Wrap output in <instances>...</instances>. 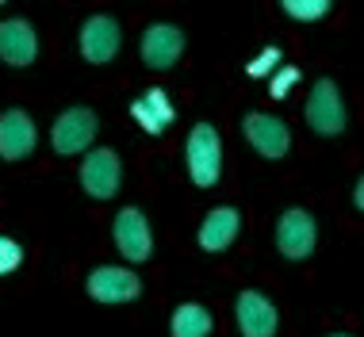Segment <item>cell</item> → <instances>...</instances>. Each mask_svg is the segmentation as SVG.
<instances>
[{
	"mask_svg": "<svg viewBox=\"0 0 364 337\" xmlns=\"http://www.w3.org/2000/svg\"><path fill=\"white\" fill-rule=\"evenodd\" d=\"M318 245V223H314L311 211L303 207H288V211L277 219V250L284 261H307Z\"/></svg>",
	"mask_w": 364,
	"mask_h": 337,
	"instance_id": "52a82bcc",
	"label": "cell"
},
{
	"mask_svg": "<svg viewBox=\"0 0 364 337\" xmlns=\"http://www.w3.org/2000/svg\"><path fill=\"white\" fill-rule=\"evenodd\" d=\"M303 81V73H299V65H280L277 73L269 77V96L272 100H288L291 96V88Z\"/></svg>",
	"mask_w": 364,
	"mask_h": 337,
	"instance_id": "ac0fdd59",
	"label": "cell"
},
{
	"mask_svg": "<svg viewBox=\"0 0 364 337\" xmlns=\"http://www.w3.org/2000/svg\"><path fill=\"white\" fill-rule=\"evenodd\" d=\"M35 58H38V31L31 19H23V16L0 19V62L27 69V65H35Z\"/></svg>",
	"mask_w": 364,
	"mask_h": 337,
	"instance_id": "7c38bea8",
	"label": "cell"
},
{
	"mask_svg": "<svg viewBox=\"0 0 364 337\" xmlns=\"http://www.w3.org/2000/svg\"><path fill=\"white\" fill-rule=\"evenodd\" d=\"M215 319L203 303H181L169 314V333L173 337H211Z\"/></svg>",
	"mask_w": 364,
	"mask_h": 337,
	"instance_id": "2e32d148",
	"label": "cell"
},
{
	"mask_svg": "<svg viewBox=\"0 0 364 337\" xmlns=\"http://www.w3.org/2000/svg\"><path fill=\"white\" fill-rule=\"evenodd\" d=\"M38 146V127L23 107H8L0 112V157L4 161H23Z\"/></svg>",
	"mask_w": 364,
	"mask_h": 337,
	"instance_id": "4fadbf2b",
	"label": "cell"
},
{
	"mask_svg": "<svg viewBox=\"0 0 364 337\" xmlns=\"http://www.w3.org/2000/svg\"><path fill=\"white\" fill-rule=\"evenodd\" d=\"M77 46H81V58L88 65H107L115 62V54H119L123 46V27L115 16L107 12H96L88 16L81 23V35H77Z\"/></svg>",
	"mask_w": 364,
	"mask_h": 337,
	"instance_id": "ba28073f",
	"label": "cell"
},
{
	"mask_svg": "<svg viewBox=\"0 0 364 337\" xmlns=\"http://www.w3.org/2000/svg\"><path fill=\"white\" fill-rule=\"evenodd\" d=\"M330 337H349V333H330Z\"/></svg>",
	"mask_w": 364,
	"mask_h": 337,
	"instance_id": "7402d4cb",
	"label": "cell"
},
{
	"mask_svg": "<svg viewBox=\"0 0 364 337\" xmlns=\"http://www.w3.org/2000/svg\"><path fill=\"white\" fill-rule=\"evenodd\" d=\"M238 230H242V215L238 207H211L200 223V250L203 253H223L238 242Z\"/></svg>",
	"mask_w": 364,
	"mask_h": 337,
	"instance_id": "9a60e30c",
	"label": "cell"
},
{
	"mask_svg": "<svg viewBox=\"0 0 364 337\" xmlns=\"http://www.w3.org/2000/svg\"><path fill=\"white\" fill-rule=\"evenodd\" d=\"M77 176H81V188H85L88 200H96V203L115 200L123 188V161L112 146H92L85 154L81 168H77Z\"/></svg>",
	"mask_w": 364,
	"mask_h": 337,
	"instance_id": "277c9868",
	"label": "cell"
},
{
	"mask_svg": "<svg viewBox=\"0 0 364 337\" xmlns=\"http://www.w3.org/2000/svg\"><path fill=\"white\" fill-rule=\"evenodd\" d=\"M85 291L92 303H104V306H119V303H134L142 295V280L134 269L127 264H100L85 276Z\"/></svg>",
	"mask_w": 364,
	"mask_h": 337,
	"instance_id": "5b68a950",
	"label": "cell"
},
{
	"mask_svg": "<svg viewBox=\"0 0 364 337\" xmlns=\"http://www.w3.org/2000/svg\"><path fill=\"white\" fill-rule=\"evenodd\" d=\"M19 264H23V245L16 237L0 234V276H12Z\"/></svg>",
	"mask_w": 364,
	"mask_h": 337,
	"instance_id": "ffe728a7",
	"label": "cell"
},
{
	"mask_svg": "<svg viewBox=\"0 0 364 337\" xmlns=\"http://www.w3.org/2000/svg\"><path fill=\"white\" fill-rule=\"evenodd\" d=\"M184 165H188V181L196 188H215L223 176V138L219 127L196 123L184 142Z\"/></svg>",
	"mask_w": 364,
	"mask_h": 337,
	"instance_id": "7a4b0ae2",
	"label": "cell"
},
{
	"mask_svg": "<svg viewBox=\"0 0 364 337\" xmlns=\"http://www.w3.org/2000/svg\"><path fill=\"white\" fill-rule=\"evenodd\" d=\"M242 134L264 161H280V157H288V150H291V127L284 123L280 115L250 112L242 119Z\"/></svg>",
	"mask_w": 364,
	"mask_h": 337,
	"instance_id": "30bf717a",
	"label": "cell"
},
{
	"mask_svg": "<svg viewBox=\"0 0 364 337\" xmlns=\"http://www.w3.org/2000/svg\"><path fill=\"white\" fill-rule=\"evenodd\" d=\"M131 119L142 127L146 134L157 138V134H165L176 123V107H173V100H169L165 88L150 85V88H142V92L131 100Z\"/></svg>",
	"mask_w": 364,
	"mask_h": 337,
	"instance_id": "5bb4252c",
	"label": "cell"
},
{
	"mask_svg": "<svg viewBox=\"0 0 364 337\" xmlns=\"http://www.w3.org/2000/svg\"><path fill=\"white\" fill-rule=\"evenodd\" d=\"M112 242L119 250L123 261L131 264H142L150 261L154 253V230H150V219H146L142 207H119L112 219Z\"/></svg>",
	"mask_w": 364,
	"mask_h": 337,
	"instance_id": "8992f818",
	"label": "cell"
},
{
	"mask_svg": "<svg viewBox=\"0 0 364 337\" xmlns=\"http://www.w3.org/2000/svg\"><path fill=\"white\" fill-rule=\"evenodd\" d=\"M96 134H100V115H96L92 107H85V104H73L54 119L50 146H54L58 157H77V154L92 150Z\"/></svg>",
	"mask_w": 364,
	"mask_h": 337,
	"instance_id": "3957f363",
	"label": "cell"
},
{
	"mask_svg": "<svg viewBox=\"0 0 364 337\" xmlns=\"http://www.w3.org/2000/svg\"><path fill=\"white\" fill-rule=\"evenodd\" d=\"M280 69V46H264L257 58H250L245 62V77L250 81H257V77H272Z\"/></svg>",
	"mask_w": 364,
	"mask_h": 337,
	"instance_id": "d6986e66",
	"label": "cell"
},
{
	"mask_svg": "<svg viewBox=\"0 0 364 337\" xmlns=\"http://www.w3.org/2000/svg\"><path fill=\"white\" fill-rule=\"evenodd\" d=\"M188 50V38L176 23H150L139 38V54H142V65L154 69V73H165L173 69L176 62Z\"/></svg>",
	"mask_w": 364,
	"mask_h": 337,
	"instance_id": "9c48e42d",
	"label": "cell"
},
{
	"mask_svg": "<svg viewBox=\"0 0 364 337\" xmlns=\"http://www.w3.org/2000/svg\"><path fill=\"white\" fill-rule=\"evenodd\" d=\"M280 12L291 16L295 23H322L333 12V4L330 0H280Z\"/></svg>",
	"mask_w": 364,
	"mask_h": 337,
	"instance_id": "e0dca14e",
	"label": "cell"
},
{
	"mask_svg": "<svg viewBox=\"0 0 364 337\" xmlns=\"http://www.w3.org/2000/svg\"><path fill=\"white\" fill-rule=\"evenodd\" d=\"M303 119L307 127L318 138H341L349 127V112H346V100H341V88L333 77H318L311 85V96L303 104Z\"/></svg>",
	"mask_w": 364,
	"mask_h": 337,
	"instance_id": "6da1fadb",
	"label": "cell"
},
{
	"mask_svg": "<svg viewBox=\"0 0 364 337\" xmlns=\"http://www.w3.org/2000/svg\"><path fill=\"white\" fill-rule=\"evenodd\" d=\"M234 322H238L242 337H277L280 311L269 295L245 287V291H238V299H234Z\"/></svg>",
	"mask_w": 364,
	"mask_h": 337,
	"instance_id": "8fae6325",
	"label": "cell"
},
{
	"mask_svg": "<svg viewBox=\"0 0 364 337\" xmlns=\"http://www.w3.org/2000/svg\"><path fill=\"white\" fill-rule=\"evenodd\" d=\"M353 207H357V211H364V181L353 184Z\"/></svg>",
	"mask_w": 364,
	"mask_h": 337,
	"instance_id": "44dd1931",
	"label": "cell"
}]
</instances>
